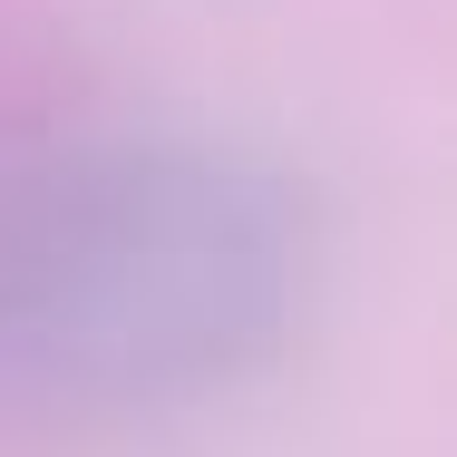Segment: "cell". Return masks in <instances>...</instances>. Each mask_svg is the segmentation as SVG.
<instances>
[{
    "mask_svg": "<svg viewBox=\"0 0 457 457\" xmlns=\"http://www.w3.org/2000/svg\"><path fill=\"white\" fill-rule=\"evenodd\" d=\"M302 195L185 137H97L0 166V428L195 409L302 321Z\"/></svg>",
    "mask_w": 457,
    "mask_h": 457,
    "instance_id": "cell-1",
    "label": "cell"
}]
</instances>
